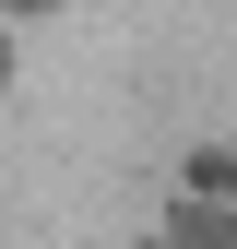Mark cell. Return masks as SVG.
<instances>
[{"label": "cell", "mask_w": 237, "mask_h": 249, "mask_svg": "<svg viewBox=\"0 0 237 249\" xmlns=\"http://www.w3.org/2000/svg\"><path fill=\"white\" fill-rule=\"evenodd\" d=\"M154 249H237V213L225 202H166V237Z\"/></svg>", "instance_id": "obj_1"}, {"label": "cell", "mask_w": 237, "mask_h": 249, "mask_svg": "<svg viewBox=\"0 0 237 249\" xmlns=\"http://www.w3.org/2000/svg\"><path fill=\"white\" fill-rule=\"evenodd\" d=\"M0 12H71V0H0Z\"/></svg>", "instance_id": "obj_2"}, {"label": "cell", "mask_w": 237, "mask_h": 249, "mask_svg": "<svg viewBox=\"0 0 237 249\" xmlns=\"http://www.w3.org/2000/svg\"><path fill=\"white\" fill-rule=\"evenodd\" d=\"M0 83H12V36H0Z\"/></svg>", "instance_id": "obj_3"}, {"label": "cell", "mask_w": 237, "mask_h": 249, "mask_svg": "<svg viewBox=\"0 0 237 249\" xmlns=\"http://www.w3.org/2000/svg\"><path fill=\"white\" fill-rule=\"evenodd\" d=\"M142 249H154V237H142Z\"/></svg>", "instance_id": "obj_4"}]
</instances>
